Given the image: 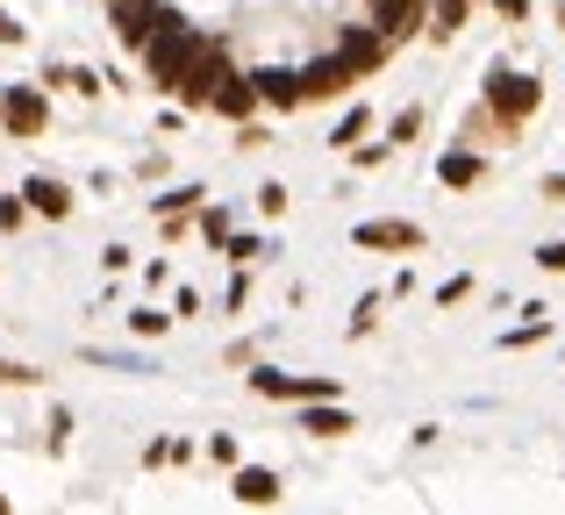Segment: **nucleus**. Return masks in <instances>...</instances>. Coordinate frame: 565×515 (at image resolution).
<instances>
[{
    "instance_id": "f257e3e1",
    "label": "nucleus",
    "mask_w": 565,
    "mask_h": 515,
    "mask_svg": "<svg viewBox=\"0 0 565 515\" xmlns=\"http://www.w3.org/2000/svg\"><path fill=\"white\" fill-rule=\"evenodd\" d=\"M201 51H207V36H201V29H186L180 14H166V29H158V36L143 43V72H151V86H158V94H172V86H180V72H186Z\"/></svg>"
},
{
    "instance_id": "f03ea898",
    "label": "nucleus",
    "mask_w": 565,
    "mask_h": 515,
    "mask_svg": "<svg viewBox=\"0 0 565 515\" xmlns=\"http://www.w3.org/2000/svg\"><path fill=\"white\" fill-rule=\"evenodd\" d=\"M537 100H544V86L530 79V72H509V65L487 72V108H494L501 122H530V115H537Z\"/></svg>"
},
{
    "instance_id": "7ed1b4c3",
    "label": "nucleus",
    "mask_w": 565,
    "mask_h": 515,
    "mask_svg": "<svg viewBox=\"0 0 565 515\" xmlns=\"http://www.w3.org/2000/svg\"><path fill=\"white\" fill-rule=\"evenodd\" d=\"M230 79V51H222L215 36H207V51L193 57V65L180 72V86H172V100H180V108H215V86Z\"/></svg>"
},
{
    "instance_id": "20e7f679",
    "label": "nucleus",
    "mask_w": 565,
    "mask_h": 515,
    "mask_svg": "<svg viewBox=\"0 0 565 515\" xmlns=\"http://www.w3.org/2000/svg\"><path fill=\"white\" fill-rule=\"evenodd\" d=\"M250 394H265V401H337V379H322V373H273V365H258L250 373Z\"/></svg>"
},
{
    "instance_id": "39448f33",
    "label": "nucleus",
    "mask_w": 565,
    "mask_h": 515,
    "mask_svg": "<svg viewBox=\"0 0 565 515\" xmlns=\"http://www.w3.org/2000/svg\"><path fill=\"white\" fill-rule=\"evenodd\" d=\"M43 122H51L43 86H8V94H0V129H8V137H43Z\"/></svg>"
},
{
    "instance_id": "423d86ee",
    "label": "nucleus",
    "mask_w": 565,
    "mask_h": 515,
    "mask_svg": "<svg viewBox=\"0 0 565 515\" xmlns=\"http://www.w3.org/2000/svg\"><path fill=\"white\" fill-rule=\"evenodd\" d=\"M108 14H115V36H122V51H143V43L166 29L172 8H158V0H108Z\"/></svg>"
},
{
    "instance_id": "0eeeda50",
    "label": "nucleus",
    "mask_w": 565,
    "mask_h": 515,
    "mask_svg": "<svg viewBox=\"0 0 565 515\" xmlns=\"http://www.w3.org/2000/svg\"><path fill=\"white\" fill-rule=\"evenodd\" d=\"M386 51H394V36H386L380 22H373V29H344V36H337V57H344V65L359 72V79L386 65Z\"/></svg>"
},
{
    "instance_id": "6e6552de",
    "label": "nucleus",
    "mask_w": 565,
    "mask_h": 515,
    "mask_svg": "<svg viewBox=\"0 0 565 515\" xmlns=\"http://www.w3.org/2000/svg\"><path fill=\"white\" fill-rule=\"evenodd\" d=\"M351 86H359V72H351L337 51H330V57H316V65L301 72V94H308V100H337V94H351Z\"/></svg>"
},
{
    "instance_id": "1a4fd4ad",
    "label": "nucleus",
    "mask_w": 565,
    "mask_h": 515,
    "mask_svg": "<svg viewBox=\"0 0 565 515\" xmlns=\"http://www.w3.org/2000/svg\"><path fill=\"white\" fill-rule=\"evenodd\" d=\"M351 244H359V251H423V229H415V223H386V215H380V223L351 229Z\"/></svg>"
},
{
    "instance_id": "9d476101",
    "label": "nucleus",
    "mask_w": 565,
    "mask_h": 515,
    "mask_svg": "<svg viewBox=\"0 0 565 515\" xmlns=\"http://www.w3.org/2000/svg\"><path fill=\"white\" fill-rule=\"evenodd\" d=\"M258 108H265V100H258V79H250V72H230V79L215 86V115H222V122H250Z\"/></svg>"
},
{
    "instance_id": "9b49d317",
    "label": "nucleus",
    "mask_w": 565,
    "mask_h": 515,
    "mask_svg": "<svg viewBox=\"0 0 565 515\" xmlns=\"http://www.w3.org/2000/svg\"><path fill=\"white\" fill-rule=\"evenodd\" d=\"M258 79V100L273 115H294V108H308V94H301V72H279V65H265V72H250Z\"/></svg>"
},
{
    "instance_id": "f8f14e48",
    "label": "nucleus",
    "mask_w": 565,
    "mask_h": 515,
    "mask_svg": "<svg viewBox=\"0 0 565 515\" xmlns=\"http://www.w3.org/2000/svg\"><path fill=\"white\" fill-rule=\"evenodd\" d=\"M230 494H236L244 508H273V502H279V473H273V465H236Z\"/></svg>"
},
{
    "instance_id": "ddd939ff",
    "label": "nucleus",
    "mask_w": 565,
    "mask_h": 515,
    "mask_svg": "<svg viewBox=\"0 0 565 515\" xmlns=\"http://www.w3.org/2000/svg\"><path fill=\"white\" fill-rule=\"evenodd\" d=\"M373 22L401 43V36H415V29L429 22V0H373Z\"/></svg>"
},
{
    "instance_id": "4468645a",
    "label": "nucleus",
    "mask_w": 565,
    "mask_h": 515,
    "mask_svg": "<svg viewBox=\"0 0 565 515\" xmlns=\"http://www.w3.org/2000/svg\"><path fill=\"white\" fill-rule=\"evenodd\" d=\"M22 201L43 215V223H65V215H72V186L65 180H43V172H36V180H22Z\"/></svg>"
},
{
    "instance_id": "2eb2a0df",
    "label": "nucleus",
    "mask_w": 565,
    "mask_h": 515,
    "mask_svg": "<svg viewBox=\"0 0 565 515\" xmlns=\"http://www.w3.org/2000/svg\"><path fill=\"white\" fill-rule=\"evenodd\" d=\"M437 180L451 186V194H466V186L487 180V158H480V151H444V158H437Z\"/></svg>"
},
{
    "instance_id": "dca6fc26",
    "label": "nucleus",
    "mask_w": 565,
    "mask_h": 515,
    "mask_svg": "<svg viewBox=\"0 0 565 515\" xmlns=\"http://www.w3.org/2000/svg\"><path fill=\"white\" fill-rule=\"evenodd\" d=\"M301 430L308 437H344V430H359V422H351V408H337V401H308Z\"/></svg>"
},
{
    "instance_id": "f3484780",
    "label": "nucleus",
    "mask_w": 565,
    "mask_h": 515,
    "mask_svg": "<svg viewBox=\"0 0 565 515\" xmlns=\"http://www.w3.org/2000/svg\"><path fill=\"white\" fill-rule=\"evenodd\" d=\"M466 14H472V0H429V36L451 43L458 29H466Z\"/></svg>"
},
{
    "instance_id": "a211bd4d",
    "label": "nucleus",
    "mask_w": 565,
    "mask_h": 515,
    "mask_svg": "<svg viewBox=\"0 0 565 515\" xmlns=\"http://www.w3.org/2000/svg\"><path fill=\"white\" fill-rule=\"evenodd\" d=\"M43 79H51V86H72V94H100V79H94L86 65H51Z\"/></svg>"
},
{
    "instance_id": "6ab92c4d",
    "label": "nucleus",
    "mask_w": 565,
    "mask_h": 515,
    "mask_svg": "<svg viewBox=\"0 0 565 515\" xmlns=\"http://www.w3.org/2000/svg\"><path fill=\"white\" fill-rule=\"evenodd\" d=\"M365 129H373V115H365V108H351V115H344V122H337V129H330V143H337V151H351V143H359V137H365Z\"/></svg>"
},
{
    "instance_id": "aec40b11",
    "label": "nucleus",
    "mask_w": 565,
    "mask_h": 515,
    "mask_svg": "<svg viewBox=\"0 0 565 515\" xmlns=\"http://www.w3.org/2000/svg\"><path fill=\"white\" fill-rule=\"evenodd\" d=\"M415 137H423V108H401L394 129H386V143H415Z\"/></svg>"
},
{
    "instance_id": "412c9836",
    "label": "nucleus",
    "mask_w": 565,
    "mask_h": 515,
    "mask_svg": "<svg viewBox=\"0 0 565 515\" xmlns=\"http://www.w3.org/2000/svg\"><path fill=\"white\" fill-rule=\"evenodd\" d=\"M193 201H201V186H172V194H158V215L172 223V215H186V208H193Z\"/></svg>"
},
{
    "instance_id": "4be33fe9",
    "label": "nucleus",
    "mask_w": 565,
    "mask_h": 515,
    "mask_svg": "<svg viewBox=\"0 0 565 515\" xmlns=\"http://www.w3.org/2000/svg\"><path fill=\"white\" fill-rule=\"evenodd\" d=\"M29 215H36V208H29V201H22V194H8V201H0V229H22V223H29Z\"/></svg>"
},
{
    "instance_id": "5701e85b",
    "label": "nucleus",
    "mask_w": 565,
    "mask_h": 515,
    "mask_svg": "<svg viewBox=\"0 0 565 515\" xmlns=\"http://www.w3.org/2000/svg\"><path fill=\"white\" fill-rule=\"evenodd\" d=\"M201 237L207 244H230V215H222V208H201Z\"/></svg>"
},
{
    "instance_id": "b1692460",
    "label": "nucleus",
    "mask_w": 565,
    "mask_h": 515,
    "mask_svg": "<svg viewBox=\"0 0 565 515\" xmlns=\"http://www.w3.org/2000/svg\"><path fill=\"white\" fill-rule=\"evenodd\" d=\"M166 322L172 315H158V308H137V315H129V330H137V336H166Z\"/></svg>"
},
{
    "instance_id": "393cba45",
    "label": "nucleus",
    "mask_w": 565,
    "mask_h": 515,
    "mask_svg": "<svg viewBox=\"0 0 565 515\" xmlns=\"http://www.w3.org/2000/svg\"><path fill=\"white\" fill-rule=\"evenodd\" d=\"M537 336H544V308H537V322H523V330H509L501 344H509V351H523V344H537Z\"/></svg>"
},
{
    "instance_id": "a878e982",
    "label": "nucleus",
    "mask_w": 565,
    "mask_h": 515,
    "mask_svg": "<svg viewBox=\"0 0 565 515\" xmlns=\"http://www.w3.org/2000/svg\"><path fill=\"white\" fill-rule=\"evenodd\" d=\"M230 258L250 265V258H265V244H258V237H230Z\"/></svg>"
},
{
    "instance_id": "bb28decb",
    "label": "nucleus",
    "mask_w": 565,
    "mask_h": 515,
    "mask_svg": "<svg viewBox=\"0 0 565 515\" xmlns=\"http://www.w3.org/2000/svg\"><path fill=\"white\" fill-rule=\"evenodd\" d=\"M258 208L265 215H287V186H258Z\"/></svg>"
},
{
    "instance_id": "cd10ccee",
    "label": "nucleus",
    "mask_w": 565,
    "mask_h": 515,
    "mask_svg": "<svg viewBox=\"0 0 565 515\" xmlns=\"http://www.w3.org/2000/svg\"><path fill=\"white\" fill-rule=\"evenodd\" d=\"M29 379H36V373H29V365H14V358H0V387H29Z\"/></svg>"
},
{
    "instance_id": "c85d7f7f",
    "label": "nucleus",
    "mask_w": 565,
    "mask_h": 515,
    "mask_svg": "<svg viewBox=\"0 0 565 515\" xmlns=\"http://www.w3.org/2000/svg\"><path fill=\"white\" fill-rule=\"evenodd\" d=\"M207 459H215V465H236V437H207Z\"/></svg>"
},
{
    "instance_id": "c756f323",
    "label": "nucleus",
    "mask_w": 565,
    "mask_h": 515,
    "mask_svg": "<svg viewBox=\"0 0 565 515\" xmlns=\"http://www.w3.org/2000/svg\"><path fill=\"white\" fill-rule=\"evenodd\" d=\"M537 265L544 272H565V244H537Z\"/></svg>"
},
{
    "instance_id": "7c9ffc66",
    "label": "nucleus",
    "mask_w": 565,
    "mask_h": 515,
    "mask_svg": "<svg viewBox=\"0 0 565 515\" xmlns=\"http://www.w3.org/2000/svg\"><path fill=\"white\" fill-rule=\"evenodd\" d=\"M22 36H29V29L14 22V14H0V43H22Z\"/></svg>"
},
{
    "instance_id": "2f4dec72",
    "label": "nucleus",
    "mask_w": 565,
    "mask_h": 515,
    "mask_svg": "<svg viewBox=\"0 0 565 515\" xmlns=\"http://www.w3.org/2000/svg\"><path fill=\"white\" fill-rule=\"evenodd\" d=\"M494 8L509 14V22H523V14H530V0H494Z\"/></svg>"
},
{
    "instance_id": "473e14b6",
    "label": "nucleus",
    "mask_w": 565,
    "mask_h": 515,
    "mask_svg": "<svg viewBox=\"0 0 565 515\" xmlns=\"http://www.w3.org/2000/svg\"><path fill=\"white\" fill-rule=\"evenodd\" d=\"M0 508H8V494H0Z\"/></svg>"
}]
</instances>
